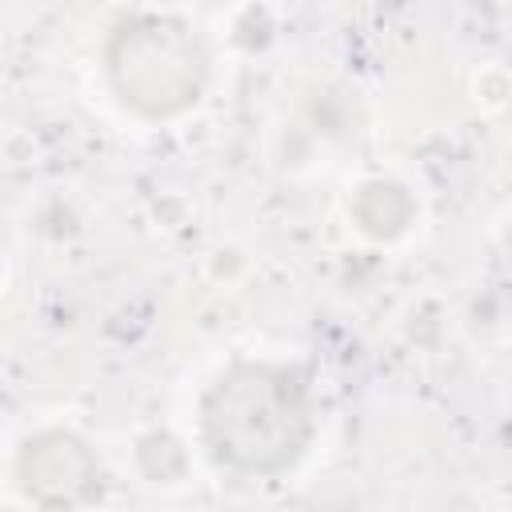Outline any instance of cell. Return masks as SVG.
Returning a JSON list of instances; mask_svg holds the SVG:
<instances>
[{
  "label": "cell",
  "mask_w": 512,
  "mask_h": 512,
  "mask_svg": "<svg viewBox=\"0 0 512 512\" xmlns=\"http://www.w3.org/2000/svg\"><path fill=\"white\" fill-rule=\"evenodd\" d=\"M212 456L236 472L272 476L312 440V404L300 372L284 364H232L200 404Z\"/></svg>",
  "instance_id": "cell-1"
},
{
  "label": "cell",
  "mask_w": 512,
  "mask_h": 512,
  "mask_svg": "<svg viewBox=\"0 0 512 512\" xmlns=\"http://www.w3.org/2000/svg\"><path fill=\"white\" fill-rule=\"evenodd\" d=\"M356 204H376L380 212L376 216H368V220H360L372 236H396L404 224H408V216H412V200L404 196V188H396V184H384V180H376V184H364L360 188V196H356Z\"/></svg>",
  "instance_id": "cell-4"
},
{
  "label": "cell",
  "mask_w": 512,
  "mask_h": 512,
  "mask_svg": "<svg viewBox=\"0 0 512 512\" xmlns=\"http://www.w3.org/2000/svg\"><path fill=\"white\" fill-rule=\"evenodd\" d=\"M20 484L44 512H80L100 496V460L72 432H40L20 452Z\"/></svg>",
  "instance_id": "cell-3"
},
{
  "label": "cell",
  "mask_w": 512,
  "mask_h": 512,
  "mask_svg": "<svg viewBox=\"0 0 512 512\" xmlns=\"http://www.w3.org/2000/svg\"><path fill=\"white\" fill-rule=\"evenodd\" d=\"M104 60L116 96L148 120L192 108L208 84V52L200 36L172 16H128L112 32Z\"/></svg>",
  "instance_id": "cell-2"
}]
</instances>
